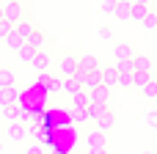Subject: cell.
<instances>
[{"mask_svg":"<svg viewBox=\"0 0 157 154\" xmlns=\"http://www.w3.org/2000/svg\"><path fill=\"white\" fill-rule=\"evenodd\" d=\"M94 69H102L99 58H97V55H83V58H80V69H77V72H86V74H88V72H94Z\"/></svg>","mask_w":157,"mask_h":154,"instance_id":"obj_16","label":"cell"},{"mask_svg":"<svg viewBox=\"0 0 157 154\" xmlns=\"http://www.w3.org/2000/svg\"><path fill=\"white\" fill-rule=\"evenodd\" d=\"M0 3H3V6H6V3H14V0H0Z\"/></svg>","mask_w":157,"mask_h":154,"instance_id":"obj_42","label":"cell"},{"mask_svg":"<svg viewBox=\"0 0 157 154\" xmlns=\"http://www.w3.org/2000/svg\"><path fill=\"white\" fill-rule=\"evenodd\" d=\"M30 66L41 74V72H50V55L44 52V50H36V55H33V61H30Z\"/></svg>","mask_w":157,"mask_h":154,"instance_id":"obj_10","label":"cell"},{"mask_svg":"<svg viewBox=\"0 0 157 154\" xmlns=\"http://www.w3.org/2000/svg\"><path fill=\"white\" fill-rule=\"evenodd\" d=\"M152 77H155L152 72H141V69H135V72H132V85H135V88H144Z\"/></svg>","mask_w":157,"mask_h":154,"instance_id":"obj_21","label":"cell"},{"mask_svg":"<svg viewBox=\"0 0 157 154\" xmlns=\"http://www.w3.org/2000/svg\"><path fill=\"white\" fill-rule=\"evenodd\" d=\"M132 63H135V69H141V72H152V69H155V58H152L149 52H135Z\"/></svg>","mask_w":157,"mask_h":154,"instance_id":"obj_11","label":"cell"},{"mask_svg":"<svg viewBox=\"0 0 157 154\" xmlns=\"http://www.w3.org/2000/svg\"><path fill=\"white\" fill-rule=\"evenodd\" d=\"M61 91H63L66 96H75L77 91H83V83H80L77 77H63V83H61Z\"/></svg>","mask_w":157,"mask_h":154,"instance_id":"obj_12","label":"cell"},{"mask_svg":"<svg viewBox=\"0 0 157 154\" xmlns=\"http://www.w3.org/2000/svg\"><path fill=\"white\" fill-rule=\"evenodd\" d=\"M0 113H3V118H6V121H19V118H22V107H19V105L6 107V110H0Z\"/></svg>","mask_w":157,"mask_h":154,"instance_id":"obj_26","label":"cell"},{"mask_svg":"<svg viewBox=\"0 0 157 154\" xmlns=\"http://www.w3.org/2000/svg\"><path fill=\"white\" fill-rule=\"evenodd\" d=\"M72 121L75 124H88L91 118H88V110H72Z\"/></svg>","mask_w":157,"mask_h":154,"instance_id":"obj_31","label":"cell"},{"mask_svg":"<svg viewBox=\"0 0 157 154\" xmlns=\"http://www.w3.org/2000/svg\"><path fill=\"white\" fill-rule=\"evenodd\" d=\"M141 94H144V99H149V102H155L157 99V77H152L144 88H141Z\"/></svg>","mask_w":157,"mask_h":154,"instance_id":"obj_23","label":"cell"},{"mask_svg":"<svg viewBox=\"0 0 157 154\" xmlns=\"http://www.w3.org/2000/svg\"><path fill=\"white\" fill-rule=\"evenodd\" d=\"M83 143H86V149H108V132L94 127L83 135Z\"/></svg>","mask_w":157,"mask_h":154,"instance_id":"obj_1","label":"cell"},{"mask_svg":"<svg viewBox=\"0 0 157 154\" xmlns=\"http://www.w3.org/2000/svg\"><path fill=\"white\" fill-rule=\"evenodd\" d=\"M110 88H105V85H99V88H94L91 91V102H97V105H108L110 102Z\"/></svg>","mask_w":157,"mask_h":154,"instance_id":"obj_17","label":"cell"},{"mask_svg":"<svg viewBox=\"0 0 157 154\" xmlns=\"http://www.w3.org/2000/svg\"><path fill=\"white\" fill-rule=\"evenodd\" d=\"M102 85V69H94V72H88L86 77H83V91H94V88H99Z\"/></svg>","mask_w":157,"mask_h":154,"instance_id":"obj_9","label":"cell"},{"mask_svg":"<svg viewBox=\"0 0 157 154\" xmlns=\"http://www.w3.org/2000/svg\"><path fill=\"white\" fill-rule=\"evenodd\" d=\"M144 121H146V127H152V130L157 132V107H152V110H146Z\"/></svg>","mask_w":157,"mask_h":154,"instance_id":"obj_32","label":"cell"},{"mask_svg":"<svg viewBox=\"0 0 157 154\" xmlns=\"http://www.w3.org/2000/svg\"><path fill=\"white\" fill-rule=\"evenodd\" d=\"M17 55H19V58H22L25 63H30V61H33V55H36V50H33L30 44H25V47H22V50L17 52Z\"/></svg>","mask_w":157,"mask_h":154,"instance_id":"obj_30","label":"cell"},{"mask_svg":"<svg viewBox=\"0 0 157 154\" xmlns=\"http://www.w3.org/2000/svg\"><path fill=\"white\" fill-rule=\"evenodd\" d=\"M116 6H119V0H99V11L102 14H116Z\"/></svg>","mask_w":157,"mask_h":154,"instance_id":"obj_29","label":"cell"},{"mask_svg":"<svg viewBox=\"0 0 157 154\" xmlns=\"http://www.w3.org/2000/svg\"><path fill=\"white\" fill-rule=\"evenodd\" d=\"M77 69H80V58H75V55H63L58 61V74L61 77H75Z\"/></svg>","mask_w":157,"mask_h":154,"instance_id":"obj_3","label":"cell"},{"mask_svg":"<svg viewBox=\"0 0 157 154\" xmlns=\"http://www.w3.org/2000/svg\"><path fill=\"white\" fill-rule=\"evenodd\" d=\"M130 14H132V0H119V6H116V19H119V22H130Z\"/></svg>","mask_w":157,"mask_h":154,"instance_id":"obj_14","label":"cell"},{"mask_svg":"<svg viewBox=\"0 0 157 154\" xmlns=\"http://www.w3.org/2000/svg\"><path fill=\"white\" fill-rule=\"evenodd\" d=\"M55 154H66V152H55Z\"/></svg>","mask_w":157,"mask_h":154,"instance_id":"obj_44","label":"cell"},{"mask_svg":"<svg viewBox=\"0 0 157 154\" xmlns=\"http://www.w3.org/2000/svg\"><path fill=\"white\" fill-rule=\"evenodd\" d=\"M17 99H19V94H17V85H11V88H0V110H6V107H14V105H17Z\"/></svg>","mask_w":157,"mask_h":154,"instance_id":"obj_8","label":"cell"},{"mask_svg":"<svg viewBox=\"0 0 157 154\" xmlns=\"http://www.w3.org/2000/svg\"><path fill=\"white\" fill-rule=\"evenodd\" d=\"M3 121H6V118H3V113H0V130H3Z\"/></svg>","mask_w":157,"mask_h":154,"instance_id":"obj_40","label":"cell"},{"mask_svg":"<svg viewBox=\"0 0 157 154\" xmlns=\"http://www.w3.org/2000/svg\"><path fill=\"white\" fill-rule=\"evenodd\" d=\"M99 39H105V41H110V30H108V28H102V30H99Z\"/></svg>","mask_w":157,"mask_h":154,"instance_id":"obj_37","label":"cell"},{"mask_svg":"<svg viewBox=\"0 0 157 154\" xmlns=\"http://www.w3.org/2000/svg\"><path fill=\"white\" fill-rule=\"evenodd\" d=\"M25 44H30L33 50H44V44H47V36H44V33H41V30L36 28V30L30 33V39H28Z\"/></svg>","mask_w":157,"mask_h":154,"instance_id":"obj_19","label":"cell"},{"mask_svg":"<svg viewBox=\"0 0 157 154\" xmlns=\"http://www.w3.org/2000/svg\"><path fill=\"white\" fill-rule=\"evenodd\" d=\"M132 3H144V6H152L155 0H132Z\"/></svg>","mask_w":157,"mask_h":154,"instance_id":"obj_39","label":"cell"},{"mask_svg":"<svg viewBox=\"0 0 157 154\" xmlns=\"http://www.w3.org/2000/svg\"><path fill=\"white\" fill-rule=\"evenodd\" d=\"M86 154H108V149H86Z\"/></svg>","mask_w":157,"mask_h":154,"instance_id":"obj_38","label":"cell"},{"mask_svg":"<svg viewBox=\"0 0 157 154\" xmlns=\"http://www.w3.org/2000/svg\"><path fill=\"white\" fill-rule=\"evenodd\" d=\"M14 30H17V33L28 41V39H30V33L36 30V25H33V22H28V19H22V22H17V25H14Z\"/></svg>","mask_w":157,"mask_h":154,"instance_id":"obj_20","label":"cell"},{"mask_svg":"<svg viewBox=\"0 0 157 154\" xmlns=\"http://www.w3.org/2000/svg\"><path fill=\"white\" fill-rule=\"evenodd\" d=\"M6 135H8V141H11V143H25L28 130H25V124H22V121H8V124H6Z\"/></svg>","mask_w":157,"mask_h":154,"instance_id":"obj_4","label":"cell"},{"mask_svg":"<svg viewBox=\"0 0 157 154\" xmlns=\"http://www.w3.org/2000/svg\"><path fill=\"white\" fill-rule=\"evenodd\" d=\"M141 154H155V152H141Z\"/></svg>","mask_w":157,"mask_h":154,"instance_id":"obj_43","label":"cell"},{"mask_svg":"<svg viewBox=\"0 0 157 154\" xmlns=\"http://www.w3.org/2000/svg\"><path fill=\"white\" fill-rule=\"evenodd\" d=\"M155 107H157V99H155Z\"/></svg>","mask_w":157,"mask_h":154,"instance_id":"obj_46","label":"cell"},{"mask_svg":"<svg viewBox=\"0 0 157 154\" xmlns=\"http://www.w3.org/2000/svg\"><path fill=\"white\" fill-rule=\"evenodd\" d=\"M116 69H119V74H132L135 72V63L132 61H116Z\"/></svg>","mask_w":157,"mask_h":154,"instance_id":"obj_28","label":"cell"},{"mask_svg":"<svg viewBox=\"0 0 157 154\" xmlns=\"http://www.w3.org/2000/svg\"><path fill=\"white\" fill-rule=\"evenodd\" d=\"M0 152H3V143H0Z\"/></svg>","mask_w":157,"mask_h":154,"instance_id":"obj_45","label":"cell"},{"mask_svg":"<svg viewBox=\"0 0 157 154\" xmlns=\"http://www.w3.org/2000/svg\"><path fill=\"white\" fill-rule=\"evenodd\" d=\"M0 22H3V3H0Z\"/></svg>","mask_w":157,"mask_h":154,"instance_id":"obj_41","label":"cell"},{"mask_svg":"<svg viewBox=\"0 0 157 154\" xmlns=\"http://www.w3.org/2000/svg\"><path fill=\"white\" fill-rule=\"evenodd\" d=\"M61 83H63V77H61V74H50V85H47V91H44V94H58V91H61Z\"/></svg>","mask_w":157,"mask_h":154,"instance_id":"obj_27","label":"cell"},{"mask_svg":"<svg viewBox=\"0 0 157 154\" xmlns=\"http://www.w3.org/2000/svg\"><path fill=\"white\" fill-rule=\"evenodd\" d=\"M141 28H144L146 33H157V11H155V8L146 14V19L141 22Z\"/></svg>","mask_w":157,"mask_h":154,"instance_id":"obj_22","label":"cell"},{"mask_svg":"<svg viewBox=\"0 0 157 154\" xmlns=\"http://www.w3.org/2000/svg\"><path fill=\"white\" fill-rule=\"evenodd\" d=\"M86 110H88V118H91V121H94V124H97V121H99V118H102V113H105V110H108V105H97V102H91V105H88V107H86Z\"/></svg>","mask_w":157,"mask_h":154,"instance_id":"obj_24","label":"cell"},{"mask_svg":"<svg viewBox=\"0 0 157 154\" xmlns=\"http://www.w3.org/2000/svg\"><path fill=\"white\" fill-rule=\"evenodd\" d=\"M3 19H6V22H11V25L22 22V19H25L22 3H19V0H14V3H6V6H3Z\"/></svg>","mask_w":157,"mask_h":154,"instance_id":"obj_2","label":"cell"},{"mask_svg":"<svg viewBox=\"0 0 157 154\" xmlns=\"http://www.w3.org/2000/svg\"><path fill=\"white\" fill-rule=\"evenodd\" d=\"M25 154H44V149H41V146H28Z\"/></svg>","mask_w":157,"mask_h":154,"instance_id":"obj_36","label":"cell"},{"mask_svg":"<svg viewBox=\"0 0 157 154\" xmlns=\"http://www.w3.org/2000/svg\"><path fill=\"white\" fill-rule=\"evenodd\" d=\"M152 11V6H144V3H132V14H130V22H144L146 19V14Z\"/></svg>","mask_w":157,"mask_h":154,"instance_id":"obj_15","label":"cell"},{"mask_svg":"<svg viewBox=\"0 0 157 154\" xmlns=\"http://www.w3.org/2000/svg\"><path fill=\"white\" fill-rule=\"evenodd\" d=\"M113 58H116V61H132V58H135V47H132L130 41H119V44L113 47Z\"/></svg>","mask_w":157,"mask_h":154,"instance_id":"obj_6","label":"cell"},{"mask_svg":"<svg viewBox=\"0 0 157 154\" xmlns=\"http://www.w3.org/2000/svg\"><path fill=\"white\" fill-rule=\"evenodd\" d=\"M119 88H124V91L135 88V85H132V74H119Z\"/></svg>","mask_w":157,"mask_h":154,"instance_id":"obj_33","label":"cell"},{"mask_svg":"<svg viewBox=\"0 0 157 154\" xmlns=\"http://www.w3.org/2000/svg\"><path fill=\"white\" fill-rule=\"evenodd\" d=\"M116 127H119V118H116V113H113V110L108 107V110L102 113V118L97 121V130H102V132H108V135H110V132H113Z\"/></svg>","mask_w":157,"mask_h":154,"instance_id":"obj_5","label":"cell"},{"mask_svg":"<svg viewBox=\"0 0 157 154\" xmlns=\"http://www.w3.org/2000/svg\"><path fill=\"white\" fill-rule=\"evenodd\" d=\"M102 85L105 88H119V69L116 66H102Z\"/></svg>","mask_w":157,"mask_h":154,"instance_id":"obj_7","label":"cell"},{"mask_svg":"<svg viewBox=\"0 0 157 154\" xmlns=\"http://www.w3.org/2000/svg\"><path fill=\"white\" fill-rule=\"evenodd\" d=\"M6 47H8V50H14V52H19V50L25 47V39H22L17 30H11V33L6 36Z\"/></svg>","mask_w":157,"mask_h":154,"instance_id":"obj_18","label":"cell"},{"mask_svg":"<svg viewBox=\"0 0 157 154\" xmlns=\"http://www.w3.org/2000/svg\"><path fill=\"white\" fill-rule=\"evenodd\" d=\"M47 85H50V72H41V74H39V80H36V88L47 91Z\"/></svg>","mask_w":157,"mask_h":154,"instance_id":"obj_34","label":"cell"},{"mask_svg":"<svg viewBox=\"0 0 157 154\" xmlns=\"http://www.w3.org/2000/svg\"><path fill=\"white\" fill-rule=\"evenodd\" d=\"M11 30H14V25H11V22H6V19H3V22H0V41H6V36H8V33H11Z\"/></svg>","mask_w":157,"mask_h":154,"instance_id":"obj_35","label":"cell"},{"mask_svg":"<svg viewBox=\"0 0 157 154\" xmlns=\"http://www.w3.org/2000/svg\"><path fill=\"white\" fill-rule=\"evenodd\" d=\"M17 83V74L11 69H0V88H11Z\"/></svg>","mask_w":157,"mask_h":154,"instance_id":"obj_25","label":"cell"},{"mask_svg":"<svg viewBox=\"0 0 157 154\" xmlns=\"http://www.w3.org/2000/svg\"><path fill=\"white\" fill-rule=\"evenodd\" d=\"M72 99V110H86L88 105H91V94L88 91H77L75 96H69Z\"/></svg>","mask_w":157,"mask_h":154,"instance_id":"obj_13","label":"cell"}]
</instances>
